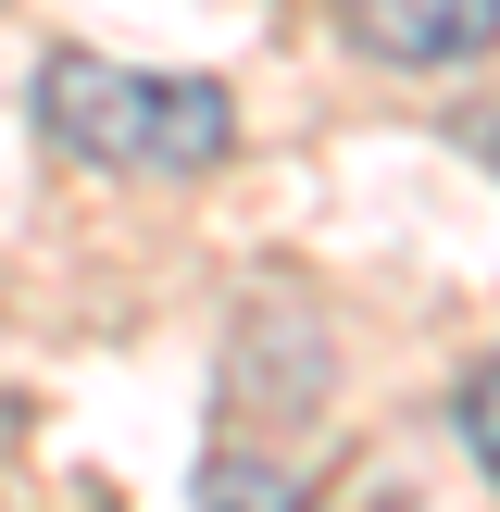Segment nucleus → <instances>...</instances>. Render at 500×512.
I'll list each match as a JSON object with an SVG mask.
<instances>
[{
	"label": "nucleus",
	"mask_w": 500,
	"mask_h": 512,
	"mask_svg": "<svg viewBox=\"0 0 500 512\" xmlns=\"http://www.w3.org/2000/svg\"><path fill=\"white\" fill-rule=\"evenodd\" d=\"M38 138L75 150L88 175H213L238 150V100L213 75H125L100 50L38 63Z\"/></svg>",
	"instance_id": "obj_1"
},
{
	"label": "nucleus",
	"mask_w": 500,
	"mask_h": 512,
	"mask_svg": "<svg viewBox=\"0 0 500 512\" xmlns=\"http://www.w3.org/2000/svg\"><path fill=\"white\" fill-rule=\"evenodd\" d=\"M338 38L375 63H475L500 38V0H338Z\"/></svg>",
	"instance_id": "obj_2"
},
{
	"label": "nucleus",
	"mask_w": 500,
	"mask_h": 512,
	"mask_svg": "<svg viewBox=\"0 0 500 512\" xmlns=\"http://www.w3.org/2000/svg\"><path fill=\"white\" fill-rule=\"evenodd\" d=\"M200 512H300V475L263 450H213L200 463Z\"/></svg>",
	"instance_id": "obj_3"
},
{
	"label": "nucleus",
	"mask_w": 500,
	"mask_h": 512,
	"mask_svg": "<svg viewBox=\"0 0 500 512\" xmlns=\"http://www.w3.org/2000/svg\"><path fill=\"white\" fill-rule=\"evenodd\" d=\"M463 450H475V475L500 488V350L463 375Z\"/></svg>",
	"instance_id": "obj_4"
}]
</instances>
